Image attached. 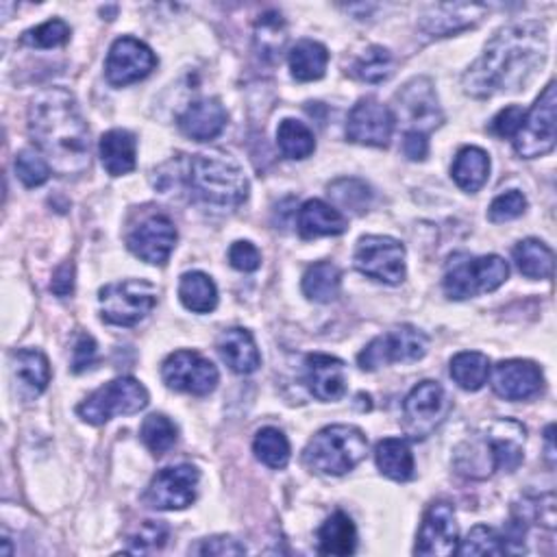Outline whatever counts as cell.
<instances>
[{"instance_id": "7dc6e473", "label": "cell", "mask_w": 557, "mask_h": 557, "mask_svg": "<svg viewBox=\"0 0 557 557\" xmlns=\"http://www.w3.org/2000/svg\"><path fill=\"white\" fill-rule=\"evenodd\" d=\"M99 359V346L97 340L90 333H79L75 349H73V372L81 375L90 370Z\"/></svg>"}, {"instance_id": "d6986e66", "label": "cell", "mask_w": 557, "mask_h": 557, "mask_svg": "<svg viewBox=\"0 0 557 557\" xmlns=\"http://www.w3.org/2000/svg\"><path fill=\"white\" fill-rule=\"evenodd\" d=\"M394 114L375 99H362L349 114L346 138L364 147H388L394 131Z\"/></svg>"}, {"instance_id": "8fae6325", "label": "cell", "mask_w": 557, "mask_h": 557, "mask_svg": "<svg viewBox=\"0 0 557 557\" xmlns=\"http://www.w3.org/2000/svg\"><path fill=\"white\" fill-rule=\"evenodd\" d=\"M448 412L451 401L446 390L438 381H420L403 403L405 429L414 440H425L444 422Z\"/></svg>"}, {"instance_id": "9a60e30c", "label": "cell", "mask_w": 557, "mask_h": 557, "mask_svg": "<svg viewBox=\"0 0 557 557\" xmlns=\"http://www.w3.org/2000/svg\"><path fill=\"white\" fill-rule=\"evenodd\" d=\"M396 110L398 118L409 127L407 131H418L425 136L444 121L433 84L427 77H416L401 88L396 94Z\"/></svg>"}, {"instance_id": "7402d4cb", "label": "cell", "mask_w": 557, "mask_h": 557, "mask_svg": "<svg viewBox=\"0 0 557 557\" xmlns=\"http://www.w3.org/2000/svg\"><path fill=\"white\" fill-rule=\"evenodd\" d=\"M483 14V5H433L422 14L420 29L431 38H446L474 27Z\"/></svg>"}, {"instance_id": "bcb514c9", "label": "cell", "mask_w": 557, "mask_h": 557, "mask_svg": "<svg viewBox=\"0 0 557 557\" xmlns=\"http://www.w3.org/2000/svg\"><path fill=\"white\" fill-rule=\"evenodd\" d=\"M524 210H527L524 194L518 192V190H509V192H505V194H501L492 201V205L488 207V218L496 225L498 223H509V220L520 218L524 214Z\"/></svg>"}, {"instance_id": "e575fe53", "label": "cell", "mask_w": 557, "mask_h": 557, "mask_svg": "<svg viewBox=\"0 0 557 557\" xmlns=\"http://www.w3.org/2000/svg\"><path fill=\"white\" fill-rule=\"evenodd\" d=\"M286 42H288V29H286V23H283L281 14H277V12L264 14L257 21V27H255L257 55L264 62L275 64L281 55V51L286 49Z\"/></svg>"}, {"instance_id": "4dcf8cb0", "label": "cell", "mask_w": 557, "mask_h": 557, "mask_svg": "<svg viewBox=\"0 0 557 557\" xmlns=\"http://www.w3.org/2000/svg\"><path fill=\"white\" fill-rule=\"evenodd\" d=\"M327 64H329L327 49L314 40H301L290 51V71H292V77L301 84L322 79Z\"/></svg>"}, {"instance_id": "5b68a950", "label": "cell", "mask_w": 557, "mask_h": 557, "mask_svg": "<svg viewBox=\"0 0 557 557\" xmlns=\"http://www.w3.org/2000/svg\"><path fill=\"white\" fill-rule=\"evenodd\" d=\"M368 451V438L353 425H331L320 429L303 451V461L312 472L340 477L351 472Z\"/></svg>"}, {"instance_id": "f35d334b", "label": "cell", "mask_w": 557, "mask_h": 557, "mask_svg": "<svg viewBox=\"0 0 557 557\" xmlns=\"http://www.w3.org/2000/svg\"><path fill=\"white\" fill-rule=\"evenodd\" d=\"M253 451L262 464H266L268 468H275V470L286 468L290 461V442L283 435V431H279L275 427H264L257 431Z\"/></svg>"}, {"instance_id": "603a6c76", "label": "cell", "mask_w": 557, "mask_h": 557, "mask_svg": "<svg viewBox=\"0 0 557 557\" xmlns=\"http://www.w3.org/2000/svg\"><path fill=\"white\" fill-rule=\"evenodd\" d=\"M227 112L216 99H203L192 103L181 116H179V129L183 136L197 142H210L216 140L225 127H227Z\"/></svg>"}, {"instance_id": "f6af8a7d", "label": "cell", "mask_w": 557, "mask_h": 557, "mask_svg": "<svg viewBox=\"0 0 557 557\" xmlns=\"http://www.w3.org/2000/svg\"><path fill=\"white\" fill-rule=\"evenodd\" d=\"M68 40H71V27L60 18L49 21L23 36V45L31 49H58Z\"/></svg>"}, {"instance_id": "db71d44e", "label": "cell", "mask_w": 557, "mask_h": 557, "mask_svg": "<svg viewBox=\"0 0 557 557\" xmlns=\"http://www.w3.org/2000/svg\"><path fill=\"white\" fill-rule=\"evenodd\" d=\"M553 431H555V427L553 425H548L546 427V431H544V438H546V457H548V461L553 464V459H555V446H553Z\"/></svg>"}, {"instance_id": "8d00e7d4", "label": "cell", "mask_w": 557, "mask_h": 557, "mask_svg": "<svg viewBox=\"0 0 557 557\" xmlns=\"http://www.w3.org/2000/svg\"><path fill=\"white\" fill-rule=\"evenodd\" d=\"M327 194L331 197L336 210H344L357 216L368 212L372 203V190L362 179H338L327 186Z\"/></svg>"}, {"instance_id": "74e56055", "label": "cell", "mask_w": 557, "mask_h": 557, "mask_svg": "<svg viewBox=\"0 0 557 557\" xmlns=\"http://www.w3.org/2000/svg\"><path fill=\"white\" fill-rule=\"evenodd\" d=\"M277 144L288 160H307L316 151L314 134L299 121L286 118L277 129Z\"/></svg>"}, {"instance_id": "4fadbf2b", "label": "cell", "mask_w": 557, "mask_h": 557, "mask_svg": "<svg viewBox=\"0 0 557 557\" xmlns=\"http://www.w3.org/2000/svg\"><path fill=\"white\" fill-rule=\"evenodd\" d=\"M168 388L194 396H207L218 385V368L197 351H175L162 366Z\"/></svg>"}, {"instance_id": "f5cc1de1", "label": "cell", "mask_w": 557, "mask_h": 557, "mask_svg": "<svg viewBox=\"0 0 557 557\" xmlns=\"http://www.w3.org/2000/svg\"><path fill=\"white\" fill-rule=\"evenodd\" d=\"M51 290H53L58 296H68V294H73V290H75V266H73L71 262L62 264V266L55 270Z\"/></svg>"}, {"instance_id": "f907efd6", "label": "cell", "mask_w": 557, "mask_h": 557, "mask_svg": "<svg viewBox=\"0 0 557 557\" xmlns=\"http://www.w3.org/2000/svg\"><path fill=\"white\" fill-rule=\"evenodd\" d=\"M194 553H199V555H244V553H246V546L240 544V542L233 540V537L218 535V537L203 540V544L197 546Z\"/></svg>"}, {"instance_id": "44dd1931", "label": "cell", "mask_w": 557, "mask_h": 557, "mask_svg": "<svg viewBox=\"0 0 557 557\" xmlns=\"http://www.w3.org/2000/svg\"><path fill=\"white\" fill-rule=\"evenodd\" d=\"M305 383L320 401H340L346 394L344 362L325 353H312L305 359Z\"/></svg>"}, {"instance_id": "cb8c5ba5", "label": "cell", "mask_w": 557, "mask_h": 557, "mask_svg": "<svg viewBox=\"0 0 557 557\" xmlns=\"http://www.w3.org/2000/svg\"><path fill=\"white\" fill-rule=\"evenodd\" d=\"M218 353L223 362L238 375H251L262 366V355L257 351L255 338L242 327H233L220 333Z\"/></svg>"}, {"instance_id": "30bf717a", "label": "cell", "mask_w": 557, "mask_h": 557, "mask_svg": "<svg viewBox=\"0 0 557 557\" xmlns=\"http://www.w3.org/2000/svg\"><path fill=\"white\" fill-rule=\"evenodd\" d=\"M555 149V84L550 81L533 107L524 114L518 134L514 136V151L522 160H535Z\"/></svg>"}, {"instance_id": "d6a6232c", "label": "cell", "mask_w": 557, "mask_h": 557, "mask_svg": "<svg viewBox=\"0 0 557 557\" xmlns=\"http://www.w3.org/2000/svg\"><path fill=\"white\" fill-rule=\"evenodd\" d=\"M179 299L194 314H210L218 307L216 283L205 273H186L179 283Z\"/></svg>"}, {"instance_id": "ba28073f", "label": "cell", "mask_w": 557, "mask_h": 557, "mask_svg": "<svg viewBox=\"0 0 557 557\" xmlns=\"http://www.w3.org/2000/svg\"><path fill=\"white\" fill-rule=\"evenodd\" d=\"M101 316L116 327H136L157 305V288L144 279L110 283L99 294Z\"/></svg>"}, {"instance_id": "d590c367", "label": "cell", "mask_w": 557, "mask_h": 557, "mask_svg": "<svg viewBox=\"0 0 557 557\" xmlns=\"http://www.w3.org/2000/svg\"><path fill=\"white\" fill-rule=\"evenodd\" d=\"M451 377L461 390H468V392L481 390L490 377L488 355L477 353V351L457 353L451 359Z\"/></svg>"}, {"instance_id": "9c48e42d", "label": "cell", "mask_w": 557, "mask_h": 557, "mask_svg": "<svg viewBox=\"0 0 557 557\" xmlns=\"http://www.w3.org/2000/svg\"><path fill=\"white\" fill-rule=\"evenodd\" d=\"M427 336L416 327H394L383 336H377L359 355L357 364L362 370H379L390 364H414L427 353Z\"/></svg>"}, {"instance_id": "2e32d148", "label": "cell", "mask_w": 557, "mask_h": 557, "mask_svg": "<svg viewBox=\"0 0 557 557\" xmlns=\"http://www.w3.org/2000/svg\"><path fill=\"white\" fill-rule=\"evenodd\" d=\"M155 66L157 58L144 42L136 38H121L110 49L105 77L112 86L125 88L147 79L155 71Z\"/></svg>"}, {"instance_id": "ee69618b", "label": "cell", "mask_w": 557, "mask_h": 557, "mask_svg": "<svg viewBox=\"0 0 557 557\" xmlns=\"http://www.w3.org/2000/svg\"><path fill=\"white\" fill-rule=\"evenodd\" d=\"M16 173L27 188H40L51 177V164L38 151L25 149L16 157Z\"/></svg>"}, {"instance_id": "d4e9b609", "label": "cell", "mask_w": 557, "mask_h": 557, "mask_svg": "<svg viewBox=\"0 0 557 557\" xmlns=\"http://www.w3.org/2000/svg\"><path fill=\"white\" fill-rule=\"evenodd\" d=\"M14 379L27 398L40 396L51 383V364L42 351L21 349L12 355Z\"/></svg>"}, {"instance_id": "7c38bea8", "label": "cell", "mask_w": 557, "mask_h": 557, "mask_svg": "<svg viewBox=\"0 0 557 557\" xmlns=\"http://www.w3.org/2000/svg\"><path fill=\"white\" fill-rule=\"evenodd\" d=\"M355 268L375 281L396 286L405 279V246L388 236H366L357 242Z\"/></svg>"}, {"instance_id": "83f0119b", "label": "cell", "mask_w": 557, "mask_h": 557, "mask_svg": "<svg viewBox=\"0 0 557 557\" xmlns=\"http://www.w3.org/2000/svg\"><path fill=\"white\" fill-rule=\"evenodd\" d=\"M451 175L459 190L479 192L490 177V155L483 149L466 147L457 153Z\"/></svg>"}, {"instance_id": "f1b7e54d", "label": "cell", "mask_w": 557, "mask_h": 557, "mask_svg": "<svg viewBox=\"0 0 557 557\" xmlns=\"http://www.w3.org/2000/svg\"><path fill=\"white\" fill-rule=\"evenodd\" d=\"M375 461L381 474L392 481H409L414 477V455L405 438H385L375 448Z\"/></svg>"}, {"instance_id": "4316f807", "label": "cell", "mask_w": 557, "mask_h": 557, "mask_svg": "<svg viewBox=\"0 0 557 557\" xmlns=\"http://www.w3.org/2000/svg\"><path fill=\"white\" fill-rule=\"evenodd\" d=\"M99 151H101L103 168L112 177L129 175L136 168L138 142H136V136L131 131H127V129H112V131H107L101 138Z\"/></svg>"}, {"instance_id": "277c9868", "label": "cell", "mask_w": 557, "mask_h": 557, "mask_svg": "<svg viewBox=\"0 0 557 557\" xmlns=\"http://www.w3.org/2000/svg\"><path fill=\"white\" fill-rule=\"evenodd\" d=\"M524 427L514 420H494L455 451V468L468 479H485L496 470L511 472L522 461Z\"/></svg>"}, {"instance_id": "7bdbcfd3", "label": "cell", "mask_w": 557, "mask_h": 557, "mask_svg": "<svg viewBox=\"0 0 557 557\" xmlns=\"http://www.w3.org/2000/svg\"><path fill=\"white\" fill-rule=\"evenodd\" d=\"M170 527L162 520H144L138 529H134L127 537L129 553H155L162 550L168 542Z\"/></svg>"}, {"instance_id": "6da1fadb", "label": "cell", "mask_w": 557, "mask_h": 557, "mask_svg": "<svg viewBox=\"0 0 557 557\" xmlns=\"http://www.w3.org/2000/svg\"><path fill=\"white\" fill-rule=\"evenodd\" d=\"M548 51L546 31L540 23L503 27L485 47L483 55L466 71L461 86L474 99H492L520 90L544 64Z\"/></svg>"}, {"instance_id": "1f68e13d", "label": "cell", "mask_w": 557, "mask_h": 557, "mask_svg": "<svg viewBox=\"0 0 557 557\" xmlns=\"http://www.w3.org/2000/svg\"><path fill=\"white\" fill-rule=\"evenodd\" d=\"M514 262L516 268L527 277V279H550L553 277V266H555V255L553 251L535 240H522L514 246Z\"/></svg>"}, {"instance_id": "ac0fdd59", "label": "cell", "mask_w": 557, "mask_h": 557, "mask_svg": "<svg viewBox=\"0 0 557 557\" xmlns=\"http://www.w3.org/2000/svg\"><path fill=\"white\" fill-rule=\"evenodd\" d=\"M175 244H177L175 223L164 214L149 216L127 236L129 251L142 262L153 266H164L170 259Z\"/></svg>"}, {"instance_id": "e0dca14e", "label": "cell", "mask_w": 557, "mask_h": 557, "mask_svg": "<svg viewBox=\"0 0 557 557\" xmlns=\"http://www.w3.org/2000/svg\"><path fill=\"white\" fill-rule=\"evenodd\" d=\"M457 544H459V529L455 522V507L446 501H438L429 505L418 531L414 553L448 557L457 553Z\"/></svg>"}, {"instance_id": "836d02e7", "label": "cell", "mask_w": 557, "mask_h": 557, "mask_svg": "<svg viewBox=\"0 0 557 557\" xmlns=\"http://www.w3.org/2000/svg\"><path fill=\"white\" fill-rule=\"evenodd\" d=\"M342 286V273L331 262H318L307 268L303 277V292L309 301L331 303L338 299Z\"/></svg>"}, {"instance_id": "7a4b0ae2", "label": "cell", "mask_w": 557, "mask_h": 557, "mask_svg": "<svg viewBox=\"0 0 557 557\" xmlns=\"http://www.w3.org/2000/svg\"><path fill=\"white\" fill-rule=\"evenodd\" d=\"M29 134L58 175L79 177L90 168V129L66 88L45 90L34 101Z\"/></svg>"}, {"instance_id": "681fc988", "label": "cell", "mask_w": 557, "mask_h": 557, "mask_svg": "<svg viewBox=\"0 0 557 557\" xmlns=\"http://www.w3.org/2000/svg\"><path fill=\"white\" fill-rule=\"evenodd\" d=\"M522 118H524V112L522 107H505L503 112H498L492 123H490V131L498 138H514L522 125Z\"/></svg>"}, {"instance_id": "5bb4252c", "label": "cell", "mask_w": 557, "mask_h": 557, "mask_svg": "<svg viewBox=\"0 0 557 557\" xmlns=\"http://www.w3.org/2000/svg\"><path fill=\"white\" fill-rule=\"evenodd\" d=\"M199 481H201V472L192 464L164 468L153 477L144 494V501L153 509H164V511L186 509L197 501Z\"/></svg>"}, {"instance_id": "b9f144b4", "label": "cell", "mask_w": 557, "mask_h": 557, "mask_svg": "<svg viewBox=\"0 0 557 557\" xmlns=\"http://www.w3.org/2000/svg\"><path fill=\"white\" fill-rule=\"evenodd\" d=\"M457 553L459 555H505L507 553L505 535L492 527L477 524L470 529L464 544L457 546Z\"/></svg>"}, {"instance_id": "8992f818", "label": "cell", "mask_w": 557, "mask_h": 557, "mask_svg": "<svg viewBox=\"0 0 557 557\" xmlns=\"http://www.w3.org/2000/svg\"><path fill=\"white\" fill-rule=\"evenodd\" d=\"M509 277V266L498 255L451 257L444 273V294L453 301H466L485 292L498 290Z\"/></svg>"}, {"instance_id": "60d3db41", "label": "cell", "mask_w": 557, "mask_h": 557, "mask_svg": "<svg viewBox=\"0 0 557 557\" xmlns=\"http://www.w3.org/2000/svg\"><path fill=\"white\" fill-rule=\"evenodd\" d=\"M394 73V55L383 47H370L353 66V75L366 84H383Z\"/></svg>"}, {"instance_id": "816d5d0a", "label": "cell", "mask_w": 557, "mask_h": 557, "mask_svg": "<svg viewBox=\"0 0 557 557\" xmlns=\"http://www.w3.org/2000/svg\"><path fill=\"white\" fill-rule=\"evenodd\" d=\"M403 153L412 160V162H422L429 153V142L425 134L418 131H405L403 136Z\"/></svg>"}, {"instance_id": "52a82bcc", "label": "cell", "mask_w": 557, "mask_h": 557, "mask_svg": "<svg viewBox=\"0 0 557 557\" xmlns=\"http://www.w3.org/2000/svg\"><path fill=\"white\" fill-rule=\"evenodd\" d=\"M149 405L147 388L134 377H121L90 394L77 414L90 425H105L116 416H134Z\"/></svg>"}, {"instance_id": "ffe728a7", "label": "cell", "mask_w": 557, "mask_h": 557, "mask_svg": "<svg viewBox=\"0 0 557 557\" xmlns=\"http://www.w3.org/2000/svg\"><path fill=\"white\" fill-rule=\"evenodd\" d=\"M542 370L527 359L498 362L492 370V390L505 401H529L542 392Z\"/></svg>"}, {"instance_id": "484cf974", "label": "cell", "mask_w": 557, "mask_h": 557, "mask_svg": "<svg viewBox=\"0 0 557 557\" xmlns=\"http://www.w3.org/2000/svg\"><path fill=\"white\" fill-rule=\"evenodd\" d=\"M296 227L301 238L305 240H314V238H322V236H342L349 227L346 216L327 205L325 201H307L301 210H299V218H296Z\"/></svg>"}, {"instance_id": "ab89813d", "label": "cell", "mask_w": 557, "mask_h": 557, "mask_svg": "<svg viewBox=\"0 0 557 557\" xmlns=\"http://www.w3.org/2000/svg\"><path fill=\"white\" fill-rule=\"evenodd\" d=\"M140 435H142V442L149 446V451L153 455L162 457L175 446V442L179 438V429L168 416L151 414L149 418H144Z\"/></svg>"}, {"instance_id": "c3c4849f", "label": "cell", "mask_w": 557, "mask_h": 557, "mask_svg": "<svg viewBox=\"0 0 557 557\" xmlns=\"http://www.w3.org/2000/svg\"><path fill=\"white\" fill-rule=\"evenodd\" d=\"M229 262L240 273H255L262 266V255L255 244L240 240L229 249Z\"/></svg>"}, {"instance_id": "3957f363", "label": "cell", "mask_w": 557, "mask_h": 557, "mask_svg": "<svg viewBox=\"0 0 557 557\" xmlns=\"http://www.w3.org/2000/svg\"><path fill=\"white\" fill-rule=\"evenodd\" d=\"M183 179L192 201L207 210L233 212L249 199V179L229 155L201 153L190 157Z\"/></svg>"}, {"instance_id": "f546056e", "label": "cell", "mask_w": 557, "mask_h": 557, "mask_svg": "<svg viewBox=\"0 0 557 557\" xmlns=\"http://www.w3.org/2000/svg\"><path fill=\"white\" fill-rule=\"evenodd\" d=\"M357 548L355 522L344 514L336 511L318 529V550L322 555H351Z\"/></svg>"}]
</instances>
